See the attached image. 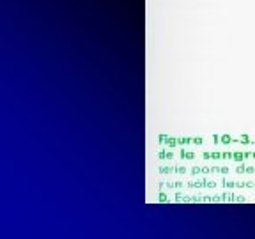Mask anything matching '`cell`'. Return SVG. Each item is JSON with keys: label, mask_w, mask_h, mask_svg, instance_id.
<instances>
[]
</instances>
